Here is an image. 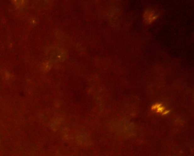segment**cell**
Here are the masks:
<instances>
[{"label": "cell", "mask_w": 194, "mask_h": 156, "mask_svg": "<svg viewBox=\"0 0 194 156\" xmlns=\"http://www.w3.org/2000/svg\"><path fill=\"white\" fill-rule=\"evenodd\" d=\"M162 106L161 104H159V103H156L154 105H152V109H153V110H157L158 108L159 107H161Z\"/></svg>", "instance_id": "1"}]
</instances>
